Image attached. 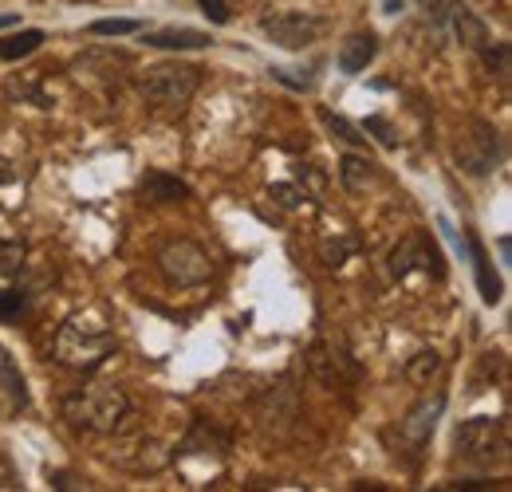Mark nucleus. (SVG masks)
I'll use <instances>...</instances> for the list:
<instances>
[{
  "label": "nucleus",
  "instance_id": "nucleus-3",
  "mask_svg": "<svg viewBox=\"0 0 512 492\" xmlns=\"http://www.w3.org/2000/svg\"><path fill=\"white\" fill-rule=\"evenodd\" d=\"M197 87H201V67L178 63V60L154 63V67H146V75L138 79L142 99H146L150 107H158V111H186L190 99L197 95Z\"/></svg>",
  "mask_w": 512,
  "mask_h": 492
},
{
  "label": "nucleus",
  "instance_id": "nucleus-1",
  "mask_svg": "<svg viewBox=\"0 0 512 492\" xmlns=\"http://www.w3.org/2000/svg\"><path fill=\"white\" fill-rule=\"evenodd\" d=\"M115 351H119V339L103 311H75L56 331V363L71 370H95Z\"/></svg>",
  "mask_w": 512,
  "mask_h": 492
},
{
  "label": "nucleus",
  "instance_id": "nucleus-30",
  "mask_svg": "<svg viewBox=\"0 0 512 492\" xmlns=\"http://www.w3.org/2000/svg\"><path fill=\"white\" fill-rule=\"evenodd\" d=\"M24 304H28V300H24V292L4 288V292H0V319H16V315L24 311Z\"/></svg>",
  "mask_w": 512,
  "mask_h": 492
},
{
  "label": "nucleus",
  "instance_id": "nucleus-22",
  "mask_svg": "<svg viewBox=\"0 0 512 492\" xmlns=\"http://www.w3.org/2000/svg\"><path fill=\"white\" fill-rule=\"evenodd\" d=\"M44 44V32L40 28H24V32H16V36H4L0 40V60H24V56H32L36 48Z\"/></svg>",
  "mask_w": 512,
  "mask_h": 492
},
{
  "label": "nucleus",
  "instance_id": "nucleus-24",
  "mask_svg": "<svg viewBox=\"0 0 512 492\" xmlns=\"http://www.w3.org/2000/svg\"><path fill=\"white\" fill-rule=\"evenodd\" d=\"M24 260H28V248L20 245L16 237H4L0 233V276L4 280H16L24 272Z\"/></svg>",
  "mask_w": 512,
  "mask_h": 492
},
{
  "label": "nucleus",
  "instance_id": "nucleus-10",
  "mask_svg": "<svg viewBox=\"0 0 512 492\" xmlns=\"http://www.w3.org/2000/svg\"><path fill=\"white\" fill-rule=\"evenodd\" d=\"M442 410H446V398H442V394H430V398L414 402V406L402 414V422L386 433V437H390V441H398L402 449L418 453V449L430 441V433H434V426H438Z\"/></svg>",
  "mask_w": 512,
  "mask_h": 492
},
{
  "label": "nucleus",
  "instance_id": "nucleus-32",
  "mask_svg": "<svg viewBox=\"0 0 512 492\" xmlns=\"http://www.w3.org/2000/svg\"><path fill=\"white\" fill-rule=\"evenodd\" d=\"M201 4V12L213 20V24H229V4L225 0H197Z\"/></svg>",
  "mask_w": 512,
  "mask_h": 492
},
{
  "label": "nucleus",
  "instance_id": "nucleus-17",
  "mask_svg": "<svg viewBox=\"0 0 512 492\" xmlns=\"http://www.w3.org/2000/svg\"><path fill=\"white\" fill-rule=\"evenodd\" d=\"M449 20L457 24V36H461V44L469 48V52H477V56H485L489 52V28H485V20H477L469 8H453L449 4Z\"/></svg>",
  "mask_w": 512,
  "mask_h": 492
},
{
  "label": "nucleus",
  "instance_id": "nucleus-26",
  "mask_svg": "<svg viewBox=\"0 0 512 492\" xmlns=\"http://www.w3.org/2000/svg\"><path fill=\"white\" fill-rule=\"evenodd\" d=\"M320 119H323V126H327L331 134H339V138H343L347 146H367V138H363V130H359V126H355V123H347L343 115H335V111H327V107H323V111H320Z\"/></svg>",
  "mask_w": 512,
  "mask_h": 492
},
{
  "label": "nucleus",
  "instance_id": "nucleus-13",
  "mask_svg": "<svg viewBox=\"0 0 512 492\" xmlns=\"http://www.w3.org/2000/svg\"><path fill=\"white\" fill-rule=\"evenodd\" d=\"M379 56V36L375 32H351L343 44H339V71L343 75H359L367 71V63Z\"/></svg>",
  "mask_w": 512,
  "mask_h": 492
},
{
  "label": "nucleus",
  "instance_id": "nucleus-15",
  "mask_svg": "<svg viewBox=\"0 0 512 492\" xmlns=\"http://www.w3.org/2000/svg\"><path fill=\"white\" fill-rule=\"evenodd\" d=\"M138 197H142L146 205H170V201H186V197H190V185L178 182V178L166 174V170H150V174L138 182Z\"/></svg>",
  "mask_w": 512,
  "mask_h": 492
},
{
  "label": "nucleus",
  "instance_id": "nucleus-6",
  "mask_svg": "<svg viewBox=\"0 0 512 492\" xmlns=\"http://www.w3.org/2000/svg\"><path fill=\"white\" fill-rule=\"evenodd\" d=\"M501 158H505V142H501L497 126L485 123V119H469V123L461 126V134H457V162H461L465 174L485 178V174H493L501 166Z\"/></svg>",
  "mask_w": 512,
  "mask_h": 492
},
{
  "label": "nucleus",
  "instance_id": "nucleus-12",
  "mask_svg": "<svg viewBox=\"0 0 512 492\" xmlns=\"http://www.w3.org/2000/svg\"><path fill=\"white\" fill-rule=\"evenodd\" d=\"M296 414H300V402H296V390H292L288 382H276V386L264 390L260 402H256V422H260V430L276 433V437H284V433L296 426Z\"/></svg>",
  "mask_w": 512,
  "mask_h": 492
},
{
  "label": "nucleus",
  "instance_id": "nucleus-19",
  "mask_svg": "<svg viewBox=\"0 0 512 492\" xmlns=\"http://www.w3.org/2000/svg\"><path fill=\"white\" fill-rule=\"evenodd\" d=\"M339 182H343L347 193H367V185L375 182V162L371 158H359V154H343Z\"/></svg>",
  "mask_w": 512,
  "mask_h": 492
},
{
  "label": "nucleus",
  "instance_id": "nucleus-35",
  "mask_svg": "<svg viewBox=\"0 0 512 492\" xmlns=\"http://www.w3.org/2000/svg\"><path fill=\"white\" fill-rule=\"evenodd\" d=\"M16 20H20V16H16V12H0V32H4V28H12V24H16Z\"/></svg>",
  "mask_w": 512,
  "mask_h": 492
},
{
  "label": "nucleus",
  "instance_id": "nucleus-16",
  "mask_svg": "<svg viewBox=\"0 0 512 492\" xmlns=\"http://www.w3.org/2000/svg\"><path fill=\"white\" fill-rule=\"evenodd\" d=\"M150 48H162V52H193V48H209L213 40L205 32H193V28H162V32H146Z\"/></svg>",
  "mask_w": 512,
  "mask_h": 492
},
{
  "label": "nucleus",
  "instance_id": "nucleus-7",
  "mask_svg": "<svg viewBox=\"0 0 512 492\" xmlns=\"http://www.w3.org/2000/svg\"><path fill=\"white\" fill-rule=\"evenodd\" d=\"M107 457H111V465L127 469L134 477H154V473H162L174 461V453L158 437H146V433H134V437L115 441V449Z\"/></svg>",
  "mask_w": 512,
  "mask_h": 492
},
{
  "label": "nucleus",
  "instance_id": "nucleus-11",
  "mask_svg": "<svg viewBox=\"0 0 512 492\" xmlns=\"http://www.w3.org/2000/svg\"><path fill=\"white\" fill-rule=\"evenodd\" d=\"M414 268H426V272H434L438 280L446 276L442 252H438V245H434L426 233H410V237H402V241L394 245V252H390V276H394V280L410 276Z\"/></svg>",
  "mask_w": 512,
  "mask_h": 492
},
{
  "label": "nucleus",
  "instance_id": "nucleus-9",
  "mask_svg": "<svg viewBox=\"0 0 512 492\" xmlns=\"http://www.w3.org/2000/svg\"><path fill=\"white\" fill-rule=\"evenodd\" d=\"M260 32L272 44H280L288 52H300V48L316 44V36L323 32V20L312 12H272V16L260 20Z\"/></svg>",
  "mask_w": 512,
  "mask_h": 492
},
{
  "label": "nucleus",
  "instance_id": "nucleus-20",
  "mask_svg": "<svg viewBox=\"0 0 512 492\" xmlns=\"http://www.w3.org/2000/svg\"><path fill=\"white\" fill-rule=\"evenodd\" d=\"M0 390L8 394V402H12L16 410L28 406V382H24V374L16 367V359L4 351V343H0Z\"/></svg>",
  "mask_w": 512,
  "mask_h": 492
},
{
  "label": "nucleus",
  "instance_id": "nucleus-4",
  "mask_svg": "<svg viewBox=\"0 0 512 492\" xmlns=\"http://www.w3.org/2000/svg\"><path fill=\"white\" fill-rule=\"evenodd\" d=\"M453 449L465 465L493 469V465H505L509 457V433L497 418H469L453 433Z\"/></svg>",
  "mask_w": 512,
  "mask_h": 492
},
{
  "label": "nucleus",
  "instance_id": "nucleus-2",
  "mask_svg": "<svg viewBox=\"0 0 512 492\" xmlns=\"http://www.w3.org/2000/svg\"><path fill=\"white\" fill-rule=\"evenodd\" d=\"M130 414V398L123 386L115 382H87L83 390L67 394L64 418L71 430L83 433H115Z\"/></svg>",
  "mask_w": 512,
  "mask_h": 492
},
{
  "label": "nucleus",
  "instance_id": "nucleus-28",
  "mask_svg": "<svg viewBox=\"0 0 512 492\" xmlns=\"http://www.w3.org/2000/svg\"><path fill=\"white\" fill-rule=\"evenodd\" d=\"M138 28H142L138 20H95L91 24V36H130Z\"/></svg>",
  "mask_w": 512,
  "mask_h": 492
},
{
  "label": "nucleus",
  "instance_id": "nucleus-8",
  "mask_svg": "<svg viewBox=\"0 0 512 492\" xmlns=\"http://www.w3.org/2000/svg\"><path fill=\"white\" fill-rule=\"evenodd\" d=\"M304 359H308L312 378L323 382V386H331V390H339V386H347V382L359 378V363H355V355L347 351L343 339H320V343H312Z\"/></svg>",
  "mask_w": 512,
  "mask_h": 492
},
{
  "label": "nucleus",
  "instance_id": "nucleus-25",
  "mask_svg": "<svg viewBox=\"0 0 512 492\" xmlns=\"http://www.w3.org/2000/svg\"><path fill=\"white\" fill-rule=\"evenodd\" d=\"M355 252H359V237L343 233V237H335V241H323L320 260L327 264V268H343V264H347V256H355Z\"/></svg>",
  "mask_w": 512,
  "mask_h": 492
},
{
  "label": "nucleus",
  "instance_id": "nucleus-34",
  "mask_svg": "<svg viewBox=\"0 0 512 492\" xmlns=\"http://www.w3.org/2000/svg\"><path fill=\"white\" fill-rule=\"evenodd\" d=\"M0 185H16V170L8 158H0Z\"/></svg>",
  "mask_w": 512,
  "mask_h": 492
},
{
  "label": "nucleus",
  "instance_id": "nucleus-21",
  "mask_svg": "<svg viewBox=\"0 0 512 492\" xmlns=\"http://www.w3.org/2000/svg\"><path fill=\"white\" fill-rule=\"evenodd\" d=\"M40 83H44V71H32V75H20V79H8V83H4V95H8V99H20V103L52 107V99L40 91Z\"/></svg>",
  "mask_w": 512,
  "mask_h": 492
},
{
  "label": "nucleus",
  "instance_id": "nucleus-36",
  "mask_svg": "<svg viewBox=\"0 0 512 492\" xmlns=\"http://www.w3.org/2000/svg\"><path fill=\"white\" fill-rule=\"evenodd\" d=\"M0 225H4V213H0Z\"/></svg>",
  "mask_w": 512,
  "mask_h": 492
},
{
  "label": "nucleus",
  "instance_id": "nucleus-31",
  "mask_svg": "<svg viewBox=\"0 0 512 492\" xmlns=\"http://www.w3.org/2000/svg\"><path fill=\"white\" fill-rule=\"evenodd\" d=\"M418 8L426 12V20H430L434 28H442L449 20V0H418Z\"/></svg>",
  "mask_w": 512,
  "mask_h": 492
},
{
  "label": "nucleus",
  "instance_id": "nucleus-14",
  "mask_svg": "<svg viewBox=\"0 0 512 492\" xmlns=\"http://www.w3.org/2000/svg\"><path fill=\"white\" fill-rule=\"evenodd\" d=\"M130 56L127 52H107V48H95V52H87V56H79L75 60V71H79V79H91V83H115L119 75V67H127Z\"/></svg>",
  "mask_w": 512,
  "mask_h": 492
},
{
  "label": "nucleus",
  "instance_id": "nucleus-33",
  "mask_svg": "<svg viewBox=\"0 0 512 492\" xmlns=\"http://www.w3.org/2000/svg\"><path fill=\"white\" fill-rule=\"evenodd\" d=\"M52 489H87V481L75 473H52Z\"/></svg>",
  "mask_w": 512,
  "mask_h": 492
},
{
  "label": "nucleus",
  "instance_id": "nucleus-29",
  "mask_svg": "<svg viewBox=\"0 0 512 492\" xmlns=\"http://www.w3.org/2000/svg\"><path fill=\"white\" fill-rule=\"evenodd\" d=\"M367 134H375L386 150H394V146L402 142V138H398V130H394L390 119H383V115H371V119H367Z\"/></svg>",
  "mask_w": 512,
  "mask_h": 492
},
{
  "label": "nucleus",
  "instance_id": "nucleus-18",
  "mask_svg": "<svg viewBox=\"0 0 512 492\" xmlns=\"http://www.w3.org/2000/svg\"><path fill=\"white\" fill-rule=\"evenodd\" d=\"M461 245L469 248V256H473V272H477V288H481V300H485V304H497V300H501V280L493 276V264H489V256H485L481 241H477L473 233H465V241H461Z\"/></svg>",
  "mask_w": 512,
  "mask_h": 492
},
{
  "label": "nucleus",
  "instance_id": "nucleus-5",
  "mask_svg": "<svg viewBox=\"0 0 512 492\" xmlns=\"http://www.w3.org/2000/svg\"><path fill=\"white\" fill-rule=\"evenodd\" d=\"M154 264H158V272L166 276L170 288H197V284H205L213 276L209 252L201 245H193V241H186V237L166 241V245L158 248Z\"/></svg>",
  "mask_w": 512,
  "mask_h": 492
},
{
  "label": "nucleus",
  "instance_id": "nucleus-27",
  "mask_svg": "<svg viewBox=\"0 0 512 492\" xmlns=\"http://www.w3.org/2000/svg\"><path fill=\"white\" fill-rule=\"evenodd\" d=\"M268 197H272L276 205H284V209H296V205L308 201V193H304L300 185H288V182H276L272 189H268Z\"/></svg>",
  "mask_w": 512,
  "mask_h": 492
},
{
  "label": "nucleus",
  "instance_id": "nucleus-23",
  "mask_svg": "<svg viewBox=\"0 0 512 492\" xmlns=\"http://www.w3.org/2000/svg\"><path fill=\"white\" fill-rule=\"evenodd\" d=\"M442 374V355L438 351H418L410 363H406V382H414V386H430L434 378Z\"/></svg>",
  "mask_w": 512,
  "mask_h": 492
}]
</instances>
